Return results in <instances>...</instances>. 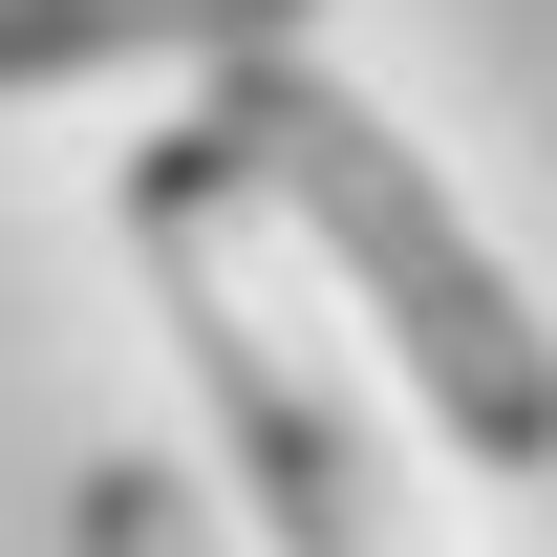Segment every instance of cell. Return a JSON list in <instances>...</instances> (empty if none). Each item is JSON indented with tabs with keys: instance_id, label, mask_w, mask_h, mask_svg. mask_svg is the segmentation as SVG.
I'll return each mask as SVG.
<instances>
[{
	"instance_id": "cell-3",
	"label": "cell",
	"mask_w": 557,
	"mask_h": 557,
	"mask_svg": "<svg viewBox=\"0 0 557 557\" xmlns=\"http://www.w3.org/2000/svg\"><path fill=\"white\" fill-rule=\"evenodd\" d=\"M322 0H0V86H86V65H236L300 44Z\"/></svg>"
},
{
	"instance_id": "cell-1",
	"label": "cell",
	"mask_w": 557,
	"mask_h": 557,
	"mask_svg": "<svg viewBox=\"0 0 557 557\" xmlns=\"http://www.w3.org/2000/svg\"><path fill=\"white\" fill-rule=\"evenodd\" d=\"M214 194H278L344 258V300L386 322V364L429 386V429H450L472 472H557V322L493 278V236L429 194V150L386 129L364 86H322L300 44L194 65V129L129 150V236H214Z\"/></svg>"
},
{
	"instance_id": "cell-2",
	"label": "cell",
	"mask_w": 557,
	"mask_h": 557,
	"mask_svg": "<svg viewBox=\"0 0 557 557\" xmlns=\"http://www.w3.org/2000/svg\"><path fill=\"white\" fill-rule=\"evenodd\" d=\"M150 300H172V344H194L214 429H236V472H258V536L278 557H386V450L322 408V364L278 344V322H236V278H214L194 236H150Z\"/></svg>"
},
{
	"instance_id": "cell-4",
	"label": "cell",
	"mask_w": 557,
	"mask_h": 557,
	"mask_svg": "<svg viewBox=\"0 0 557 557\" xmlns=\"http://www.w3.org/2000/svg\"><path fill=\"white\" fill-rule=\"evenodd\" d=\"M65 557H214V515H194V472H86Z\"/></svg>"
}]
</instances>
